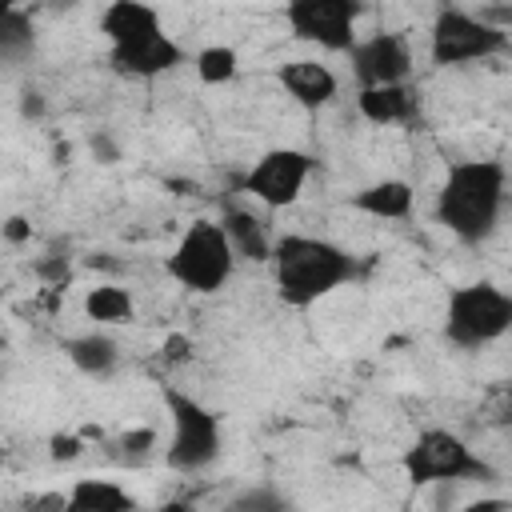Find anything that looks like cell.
I'll use <instances>...</instances> for the list:
<instances>
[{"mask_svg": "<svg viewBox=\"0 0 512 512\" xmlns=\"http://www.w3.org/2000/svg\"><path fill=\"white\" fill-rule=\"evenodd\" d=\"M508 204V168L500 160H456L436 192V220L460 244H484Z\"/></svg>", "mask_w": 512, "mask_h": 512, "instance_id": "1", "label": "cell"}, {"mask_svg": "<svg viewBox=\"0 0 512 512\" xmlns=\"http://www.w3.org/2000/svg\"><path fill=\"white\" fill-rule=\"evenodd\" d=\"M272 284L288 308H312L356 276V256L336 240L288 232L272 240Z\"/></svg>", "mask_w": 512, "mask_h": 512, "instance_id": "2", "label": "cell"}, {"mask_svg": "<svg viewBox=\"0 0 512 512\" xmlns=\"http://www.w3.org/2000/svg\"><path fill=\"white\" fill-rule=\"evenodd\" d=\"M164 408H168V424H172L164 464L172 472H184V476L212 468L220 460V448H224L220 416L204 400H196L192 392H180V388H164Z\"/></svg>", "mask_w": 512, "mask_h": 512, "instance_id": "3", "label": "cell"}, {"mask_svg": "<svg viewBox=\"0 0 512 512\" xmlns=\"http://www.w3.org/2000/svg\"><path fill=\"white\" fill-rule=\"evenodd\" d=\"M512 328V296L492 280H472L448 292L444 304V340L476 352L496 344Z\"/></svg>", "mask_w": 512, "mask_h": 512, "instance_id": "4", "label": "cell"}, {"mask_svg": "<svg viewBox=\"0 0 512 512\" xmlns=\"http://www.w3.org/2000/svg\"><path fill=\"white\" fill-rule=\"evenodd\" d=\"M232 272H236V252L216 220H192L168 256V276L196 296L220 292L232 280Z\"/></svg>", "mask_w": 512, "mask_h": 512, "instance_id": "5", "label": "cell"}, {"mask_svg": "<svg viewBox=\"0 0 512 512\" xmlns=\"http://www.w3.org/2000/svg\"><path fill=\"white\" fill-rule=\"evenodd\" d=\"M400 468L412 484H464V480H492L484 456L472 452L464 436L452 428H424L400 456Z\"/></svg>", "mask_w": 512, "mask_h": 512, "instance_id": "6", "label": "cell"}, {"mask_svg": "<svg viewBox=\"0 0 512 512\" xmlns=\"http://www.w3.org/2000/svg\"><path fill=\"white\" fill-rule=\"evenodd\" d=\"M508 52V32L484 24L468 8H440L428 28V56L440 68H460L472 60H492Z\"/></svg>", "mask_w": 512, "mask_h": 512, "instance_id": "7", "label": "cell"}, {"mask_svg": "<svg viewBox=\"0 0 512 512\" xmlns=\"http://www.w3.org/2000/svg\"><path fill=\"white\" fill-rule=\"evenodd\" d=\"M356 0H292L284 8V20L296 40L316 44L324 52H348L356 44V20H360Z\"/></svg>", "mask_w": 512, "mask_h": 512, "instance_id": "8", "label": "cell"}, {"mask_svg": "<svg viewBox=\"0 0 512 512\" xmlns=\"http://www.w3.org/2000/svg\"><path fill=\"white\" fill-rule=\"evenodd\" d=\"M308 176H312V156L308 152H300V148H268L244 172V192L256 196L264 208H288V204L300 200Z\"/></svg>", "mask_w": 512, "mask_h": 512, "instance_id": "9", "label": "cell"}, {"mask_svg": "<svg viewBox=\"0 0 512 512\" xmlns=\"http://www.w3.org/2000/svg\"><path fill=\"white\" fill-rule=\"evenodd\" d=\"M352 76L360 88H384V84H404L412 72V48L400 32H372L348 48Z\"/></svg>", "mask_w": 512, "mask_h": 512, "instance_id": "10", "label": "cell"}, {"mask_svg": "<svg viewBox=\"0 0 512 512\" xmlns=\"http://www.w3.org/2000/svg\"><path fill=\"white\" fill-rule=\"evenodd\" d=\"M108 64H112V72H120L128 80H156L184 64V48L168 32H156L132 48H108Z\"/></svg>", "mask_w": 512, "mask_h": 512, "instance_id": "11", "label": "cell"}, {"mask_svg": "<svg viewBox=\"0 0 512 512\" xmlns=\"http://www.w3.org/2000/svg\"><path fill=\"white\" fill-rule=\"evenodd\" d=\"M276 80H280V88L288 92V100L300 104L304 112L328 108V104L336 100V92H340L336 72H332L328 64L312 60V56H300V60L280 64V68H276Z\"/></svg>", "mask_w": 512, "mask_h": 512, "instance_id": "12", "label": "cell"}, {"mask_svg": "<svg viewBox=\"0 0 512 512\" xmlns=\"http://www.w3.org/2000/svg\"><path fill=\"white\" fill-rule=\"evenodd\" d=\"M100 32L108 36V48H132L156 32H164L160 24V12L152 4H140V0H112L104 12H100Z\"/></svg>", "mask_w": 512, "mask_h": 512, "instance_id": "13", "label": "cell"}, {"mask_svg": "<svg viewBox=\"0 0 512 512\" xmlns=\"http://www.w3.org/2000/svg\"><path fill=\"white\" fill-rule=\"evenodd\" d=\"M64 352H68L76 372L96 376V380H104V376H112L120 368V340L108 328H88L80 336H68Z\"/></svg>", "mask_w": 512, "mask_h": 512, "instance_id": "14", "label": "cell"}, {"mask_svg": "<svg viewBox=\"0 0 512 512\" xmlns=\"http://www.w3.org/2000/svg\"><path fill=\"white\" fill-rule=\"evenodd\" d=\"M60 512H136V500L116 484L100 476H80L60 500Z\"/></svg>", "mask_w": 512, "mask_h": 512, "instance_id": "15", "label": "cell"}, {"mask_svg": "<svg viewBox=\"0 0 512 512\" xmlns=\"http://www.w3.org/2000/svg\"><path fill=\"white\" fill-rule=\"evenodd\" d=\"M84 316L92 320V328H120V324H132L136 320V300L124 284H112V280H100L84 292L80 300Z\"/></svg>", "mask_w": 512, "mask_h": 512, "instance_id": "16", "label": "cell"}, {"mask_svg": "<svg viewBox=\"0 0 512 512\" xmlns=\"http://www.w3.org/2000/svg\"><path fill=\"white\" fill-rule=\"evenodd\" d=\"M352 208L364 216H376V220H404L412 212V184L396 180V176L372 180L352 196Z\"/></svg>", "mask_w": 512, "mask_h": 512, "instance_id": "17", "label": "cell"}, {"mask_svg": "<svg viewBox=\"0 0 512 512\" xmlns=\"http://www.w3.org/2000/svg\"><path fill=\"white\" fill-rule=\"evenodd\" d=\"M356 108L368 124H404L416 112V96L408 84H384V88H360Z\"/></svg>", "mask_w": 512, "mask_h": 512, "instance_id": "18", "label": "cell"}, {"mask_svg": "<svg viewBox=\"0 0 512 512\" xmlns=\"http://www.w3.org/2000/svg\"><path fill=\"white\" fill-rule=\"evenodd\" d=\"M236 252V260H268L272 256V236L264 232V224L256 220V212H244V208H228L224 220H216Z\"/></svg>", "mask_w": 512, "mask_h": 512, "instance_id": "19", "label": "cell"}, {"mask_svg": "<svg viewBox=\"0 0 512 512\" xmlns=\"http://www.w3.org/2000/svg\"><path fill=\"white\" fill-rule=\"evenodd\" d=\"M36 52V20L28 8L0 0V64H20Z\"/></svg>", "mask_w": 512, "mask_h": 512, "instance_id": "20", "label": "cell"}, {"mask_svg": "<svg viewBox=\"0 0 512 512\" xmlns=\"http://www.w3.org/2000/svg\"><path fill=\"white\" fill-rule=\"evenodd\" d=\"M192 64H196V76L204 84H232L240 76V56H236L232 44H208V48L196 52Z\"/></svg>", "mask_w": 512, "mask_h": 512, "instance_id": "21", "label": "cell"}, {"mask_svg": "<svg viewBox=\"0 0 512 512\" xmlns=\"http://www.w3.org/2000/svg\"><path fill=\"white\" fill-rule=\"evenodd\" d=\"M220 512H292V500L268 484H256V488H240Z\"/></svg>", "mask_w": 512, "mask_h": 512, "instance_id": "22", "label": "cell"}, {"mask_svg": "<svg viewBox=\"0 0 512 512\" xmlns=\"http://www.w3.org/2000/svg\"><path fill=\"white\" fill-rule=\"evenodd\" d=\"M116 448H120V460L136 468V464H148V460L156 456V448H160V436H156V428H152V424H136V428L120 432Z\"/></svg>", "mask_w": 512, "mask_h": 512, "instance_id": "23", "label": "cell"}, {"mask_svg": "<svg viewBox=\"0 0 512 512\" xmlns=\"http://www.w3.org/2000/svg\"><path fill=\"white\" fill-rule=\"evenodd\" d=\"M88 152H92L96 164H116L120 160V140L108 128H96V132H88Z\"/></svg>", "mask_w": 512, "mask_h": 512, "instance_id": "24", "label": "cell"}, {"mask_svg": "<svg viewBox=\"0 0 512 512\" xmlns=\"http://www.w3.org/2000/svg\"><path fill=\"white\" fill-rule=\"evenodd\" d=\"M84 452V436L80 432H56L52 440H48V456L56 460V464H68V460H76Z\"/></svg>", "mask_w": 512, "mask_h": 512, "instance_id": "25", "label": "cell"}, {"mask_svg": "<svg viewBox=\"0 0 512 512\" xmlns=\"http://www.w3.org/2000/svg\"><path fill=\"white\" fill-rule=\"evenodd\" d=\"M36 276L48 280V284H64V280L72 276L68 256H56V252H52V256H40V260H36Z\"/></svg>", "mask_w": 512, "mask_h": 512, "instance_id": "26", "label": "cell"}, {"mask_svg": "<svg viewBox=\"0 0 512 512\" xmlns=\"http://www.w3.org/2000/svg\"><path fill=\"white\" fill-rule=\"evenodd\" d=\"M0 236H4L8 244H24V240H32V220H28V216H8V220L0 224Z\"/></svg>", "mask_w": 512, "mask_h": 512, "instance_id": "27", "label": "cell"}, {"mask_svg": "<svg viewBox=\"0 0 512 512\" xmlns=\"http://www.w3.org/2000/svg\"><path fill=\"white\" fill-rule=\"evenodd\" d=\"M44 108H48V104H44V96H40L36 88H24V92H20V116H24V120H40Z\"/></svg>", "mask_w": 512, "mask_h": 512, "instance_id": "28", "label": "cell"}, {"mask_svg": "<svg viewBox=\"0 0 512 512\" xmlns=\"http://www.w3.org/2000/svg\"><path fill=\"white\" fill-rule=\"evenodd\" d=\"M464 512H508V500H476Z\"/></svg>", "mask_w": 512, "mask_h": 512, "instance_id": "29", "label": "cell"}, {"mask_svg": "<svg viewBox=\"0 0 512 512\" xmlns=\"http://www.w3.org/2000/svg\"><path fill=\"white\" fill-rule=\"evenodd\" d=\"M140 512V508H136ZM144 512H192V504L188 500H164V504H152V508H144Z\"/></svg>", "mask_w": 512, "mask_h": 512, "instance_id": "30", "label": "cell"}, {"mask_svg": "<svg viewBox=\"0 0 512 512\" xmlns=\"http://www.w3.org/2000/svg\"><path fill=\"white\" fill-rule=\"evenodd\" d=\"M184 348H188V340L172 336V340H168V360H184Z\"/></svg>", "mask_w": 512, "mask_h": 512, "instance_id": "31", "label": "cell"}, {"mask_svg": "<svg viewBox=\"0 0 512 512\" xmlns=\"http://www.w3.org/2000/svg\"><path fill=\"white\" fill-rule=\"evenodd\" d=\"M4 456H8V452H4V444H0V464H4Z\"/></svg>", "mask_w": 512, "mask_h": 512, "instance_id": "32", "label": "cell"}]
</instances>
